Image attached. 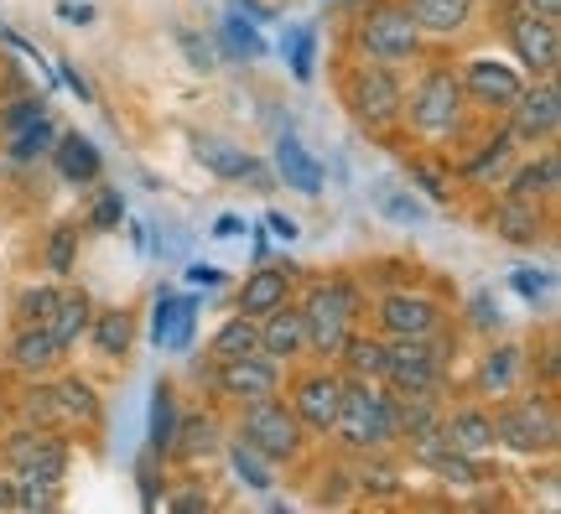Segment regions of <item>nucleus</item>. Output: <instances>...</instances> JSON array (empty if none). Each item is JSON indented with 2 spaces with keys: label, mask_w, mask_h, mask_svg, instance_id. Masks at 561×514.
Masks as SVG:
<instances>
[{
  "label": "nucleus",
  "mask_w": 561,
  "mask_h": 514,
  "mask_svg": "<svg viewBox=\"0 0 561 514\" xmlns=\"http://www.w3.org/2000/svg\"><path fill=\"white\" fill-rule=\"evenodd\" d=\"M411 125L421 136H453L462 125V83L453 68H432L421 73V83L411 89Z\"/></svg>",
  "instance_id": "obj_8"
},
{
  "label": "nucleus",
  "mask_w": 561,
  "mask_h": 514,
  "mask_svg": "<svg viewBox=\"0 0 561 514\" xmlns=\"http://www.w3.org/2000/svg\"><path fill=\"white\" fill-rule=\"evenodd\" d=\"M561 436L557 406L546 396H520V400H504L494 411V447H510V453H551Z\"/></svg>",
  "instance_id": "obj_3"
},
{
  "label": "nucleus",
  "mask_w": 561,
  "mask_h": 514,
  "mask_svg": "<svg viewBox=\"0 0 561 514\" xmlns=\"http://www.w3.org/2000/svg\"><path fill=\"white\" fill-rule=\"evenodd\" d=\"M380 328L390 338H437L442 333V307L421 292H390L380 301Z\"/></svg>",
  "instance_id": "obj_15"
},
{
  "label": "nucleus",
  "mask_w": 561,
  "mask_h": 514,
  "mask_svg": "<svg viewBox=\"0 0 561 514\" xmlns=\"http://www.w3.org/2000/svg\"><path fill=\"white\" fill-rule=\"evenodd\" d=\"M89 338L104 358H125L130 354V338H136V322L125 307H110V312H94L89 317Z\"/></svg>",
  "instance_id": "obj_29"
},
{
  "label": "nucleus",
  "mask_w": 561,
  "mask_h": 514,
  "mask_svg": "<svg viewBox=\"0 0 561 514\" xmlns=\"http://www.w3.org/2000/svg\"><path fill=\"white\" fill-rule=\"evenodd\" d=\"M359 489L364 494H401V478H396V468H385V462H364Z\"/></svg>",
  "instance_id": "obj_48"
},
{
  "label": "nucleus",
  "mask_w": 561,
  "mask_h": 514,
  "mask_svg": "<svg viewBox=\"0 0 561 514\" xmlns=\"http://www.w3.org/2000/svg\"><path fill=\"white\" fill-rule=\"evenodd\" d=\"M442 447H458V453H489L494 447V415L479 406H462L437 426Z\"/></svg>",
  "instance_id": "obj_23"
},
{
  "label": "nucleus",
  "mask_w": 561,
  "mask_h": 514,
  "mask_svg": "<svg viewBox=\"0 0 561 514\" xmlns=\"http://www.w3.org/2000/svg\"><path fill=\"white\" fill-rule=\"evenodd\" d=\"M130 244H136V250H146V244H151V224L130 218Z\"/></svg>",
  "instance_id": "obj_61"
},
{
  "label": "nucleus",
  "mask_w": 561,
  "mask_h": 514,
  "mask_svg": "<svg viewBox=\"0 0 561 514\" xmlns=\"http://www.w3.org/2000/svg\"><path fill=\"white\" fill-rule=\"evenodd\" d=\"M187 281H193V286H224V271L208 265V260H193V265H187Z\"/></svg>",
  "instance_id": "obj_57"
},
{
  "label": "nucleus",
  "mask_w": 561,
  "mask_h": 514,
  "mask_svg": "<svg viewBox=\"0 0 561 514\" xmlns=\"http://www.w3.org/2000/svg\"><path fill=\"white\" fill-rule=\"evenodd\" d=\"M136 483H140V504L157 510L161 504V453L157 447H146V453L136 457Z\"/></svg>",
  "instance_id": "obj_44"
},
{
  "label": "nucleus",
  "mask_w": 561,
  "mask_h": 514,
  "mask_svg": "<svg viewBox=\"0 0 561 514\" xmlns=\"http://www.w3.org/2000/svg\"><path fill=\"white\" fill-rule=\"evenodd\" d=\"M339 400H343V379L318 369V375H301L297 379V400H291V411L307 432H333V415H339Z\"/></svg>",
  "instance_id": "obj_17"
},
{
  "label": "nucleus",
  "mask_w": 561,
  "mask_h": 514,
  "mask_svg": "<svg viewBox=\"0 0 561 514\" xmlns=\"http://www.w3.org/2000/svg\"><path fill=\"white\" fill-rule=\"evenodd\" d=\"M58 21H68V26H89V21H94V5H89V0H58Z\"/></svg>",
  "instance_id": "obj_54"
},
{
  "label": "nucleus",
  "mask_w": 561,
  "mask_h": 514,
  "mask_svg": "<svg viewBox=\"0 0 561 514\" xmlns=\"http://www.w3.org/2000/svg\"><path fill=\"white\" fill-rule=\"evenodd\" d=\"M178 390L167 385V379H157V390H151V447H157L161 457L172 453V436H178Z\"/></svg>",
  "instance_id": "obj_35"
},
{
  "label": "nucleus",
  "mask_w": 561,
  "mask_h": 514,
  "mask_svg": "<svg viewBox=\"0 0 561 514\" xmlns=\"http://www.w3.org/2000/svg\"><path fill=\"white\" fill-rule=\"evenodd\" d=\"M297 312H301V328H307V349L322 358H339L348 333H354V317H359V292L348 281H328V286L307 292V301Z\"/></svg>",
  "instance_id": "obj_2"
},
{
  "label": "nucleus",
  "mask_w": 561,
  "mask_h": 514,
  "mask_svg": "<svg viewBox=\"0 0 561 514\" xmlns=\"http://www.w3.org/2000/svg\"><path fill=\"white\" fill-rule=\"evenodd\" d=\"M561 187V161L557 151H546L541 161H530V167H520L515 178H510V193L515 198H551Z\"/></svg>",
  "instance_id": "obj_34"
},
{
  "label": "nucleus",
  "mask_w": 561,
  "mask_h": 514,
  "mask_svg": "<svg viewBox=\"0 0 561 514\" xmlns=\"http://www.w3.org/2000/svg\"><path fill=\"white\" fill-rule=\"evenodd\" d=\"M468 322L483 328V333H494V328H500L504 312H500V301H494V292H473V301H468Z\"/></svg>",
  "instance_id": "obj_47"
},
{
  "label": "nucleus",
  "mask_w": 561,
  "mask_h": 514,
  "mask_svg": "<svg viewBox=\"0 0 561 514\" xmlns=\"http://www.w3.org/2000/svg\"><path fill=\"white\" fill-rule=\"evenodd\" d=\"M291 276H297V265L286 260V265H261V271H250L240 286V312L244 317H265L276 312L280 301L291 297Z\"/></svg>",
  "instance_id": "obj_19"
},
{
  "label": "nucleus",
  "mask_w": 561,
  "mask_h": 514,
  "mask_svg": "<svg viewBox=\"0 0 561 514\" xmlns=\"http://www.w3.org/2000/svg\"><path fill=\"white\" fill-rule=\"evenodd\" d=\"M5 468L16 478H37V483H62L68 478V442L53 436V426H21L5 436Z\"/></svg>",
  "instance_id": "obj_7"
},
{
  "label": "nucleus",
  "mask_w": 561,
  "mask_h": 514,
  "mask_svg": "<svg viewBox=\"0 0 561 514\" xmlns=\"http://www.w3.org/2000/svg\"><path fill=\"white\" fill-rule=\"evenodd\" d=\"M53 301H58V292H53V286H32V292H21L16 317H21V322H47Z\"/></svg>",
  "instance_id": "obj_45"
},
{
  "label": "nucleus",
  "mask_w": 561,
  "mask_h": 514,
  "mask_svg": "<svg viewBox=\"0 0 561 514\" xmlns=\"http://www.w3.org/2000/svg\"><path fill=\"white\" fill-rule=\"evenodd\" d=\"M510 151H515V136L504 130V136H494V140H489V146L479 151V157L468 161V178H473V182H489V172H500L504 161H510Z\"/></svg>",
  "instance_id": "obj_43"
},
{
  "label": "nucleus",
  "mask_w": 561,
  "mask_h": 514,
  "mask_svg": "<svg viewBox=\"0 0 561 514\" xmlns=\"http://www.w3.org/2000/svg\"><path fill=\"white\" fill-rule=\"evenodd\" d=\"M172 514H208L214 510V499H208V489H182V494H172V499H161Z\"/></svg>",
  "instance_id": "obj_53"
},
{
  "label": "nucleus",
  "mask_w": 561,
  "mask_h": 514,
  "mask_svg": "<svg viewBox=\"0 0 561 514\" xmlns=\"http://www.w3.org/2000/svg\"><path fill=\"white\" fill-rule=\"evenodd\" d=\"M280 58H286V68H291L297 83H312V73H318V32H312V26H291V32L280 37Z\"/></svg>",
  "instance_id": "obj_36"
},
{
  "label": "nucleus",
  "mask_w": 561,
  "mask_h": 514,
  "mask_svg": "<svg viewBox=\"0 0 561 514\" xmlns=\"http://www.w3.org/2000/svg\"><path fill=\"white\" fill-rule=\"evenodd\" d=\"M198 333V297H178V292H161L157 312H151V343L167 354H187Z\"/></svg>",
  "instance_id": "obj_16"
},
{
  "label": "nucleus",
  "mask_w": 561,
  "mask_h": 514,
  "mask_svg": "<svg viewBox=\"0 0 561 514\" xmlns=\"http://www.w3.org/2000/svg\"><path fill=\"white\" fill-rule=\"evenodd\" d=\"M447 375V343L432 338H396L385 349V375L396 396H437Z\"/></svg>",
  "instance_id": "obj_4"
},
{
  "label": "nucleus",
  "mask_w": 561,
  "mask_h": 514,
  "mask_svg": "<svg viewBox=\"0 0 561 514\" xmlns=\"http://www.w3.org/2000/svg\"><path fill=\"white\" fill-rule=\"evenodd\" d=\"M261 322V354L286 364V358H301L307 354V328H301V312H291L286 301H280L276 312L255 317Z\"/></svg>",
  "instance_id": "obj_20"
},
{
  "label": "nucleus",
  "mask_w": 561,
  "mask_h": 514,
  "mask_svg": "<svg viewBox=\"0 0 561 514\" xmlns=\"http://www.w3.org/2000/svg\"><path fill=\"white\" fill-rule=\"evenodd\" d=\"M240 442H250L261 457H271V462H291V457L301 453V421H297V411H286L276 396L271 400H250L244 406V415H240Z\"/></svg>",
  "instance_id": "obj_6"
},
{
  "label": "nucleus",
  "mask_w": 561,
  "mask_h": 514,
  "mask_svg": "<svg viewBox=\"0 0 561 514\" xmlns=\"http://www.w3.org/2000/svg\"><path fill=\"white\" fill-rule=\"evenodd\" d=\"M411 182H416V187L432 203H447V198H453V193H447V178H442L437 167H426V161H411Z\"/></svg>",
  "instance_id": "obj_51"
},
{
  "label": "nucleus",
  "mask_w": 561,
  "mask_h": 514,
  "mask_svg": "<svg viewBox=\"0 0 561 514\" xmlns=\"http://www.w3.org/2000/svg\"><path fill=\"white\" fill-rule=\"evenodd\" d=\"M208 354H214V364L219 358H244V354H261V322L255 317H229L219 333H214V343H208Z\"/></svg>",
  "instance_id": "obj_30"
},
{
  "label": "nucleus",
  "mask_w": 561,
  "mask_h": 514,
  "mask_svg": "<svg viewBox=\"0 0 561 514\" xmlns=\"http://www.w3.org/2000/svg\"><path fill=\"white\" fill-rule=\"evenodd\" d=\"M214 385H219L224 400H240V406H250V400H271L276 396V358L265 354H244V358H219V369H214Z\"/></svg>",
  "instance_id": "obj_12"
},
{
  "label": "nucleus",
  "mask_w": 561,
  "mask_h": 514,
  "mask_svg": "<svg viewBox=\"0 0 561 514\" xmlns=\"http://www.w3.org/2000/svg\"><path fill=\"white\" fill-rule=\"evenodd\" d=\"M504 32H510L515 58H520L530 73L551 79V73L561 68V26L551 16H536V11L515 5V11H510V21H504Z\"/></svg>",
  "instance_id": "obj_10"
},
{
  "label": "nucleus",
  "mask_w": 561,
  "mask_h": 514,
  "mask_svg": "<svg viewBox=\"0 0 561 514\" xmlns=\"http://www.w3.org/2000/svg\"><path fill=\"white\" fill-rule=\"evenodd\" d=\"M58 358H62V349L53 343V333L42 322H21V333L11 338V364H16L21 375H47Z\"/></svg>",
  "instance_id": "obj_26"
},
{
  "label": "nucleus",
  "mask_w": 561,
  "mask_h": 514,
  "mask_svg": "<svg viewBox=\"0 0 561 514\" xmlns=\"http://www.w3.org/2000/svg\"><path fill=\"white\" fill-rule=\"evenodd\" d=\"M525 11H536V16H551V21H561V0H520Z\"/></svg>",
  "instance_id": "obj_60"
},
{
  "label": "nucleus",
  "mask_w": 561,
  "mask_h": 514,
  "mask_svg": "<svg viewBox=\"0 0 561 514\" xmlns=\"http://www.w3.org/2000/svg\"><path fill=\"white\" fill-rule=\"evenodd\" d=\"M229 11H240V16L255 21V26H271V21H276V11H271V5H261V0H229Z\"/></svg>",
  "instance_id": "obj_56"
},
{
  "label": "nucleus",
  "mask_w": 561,
  "mask_h": 514,
  "mask_svg": "<svg viewBox=\"0 0 561 514\" xmlns=\"http://www.w3.org/2000/svg\"><path fill=\"white\" fill-rule=\"evenodd\" d=\"M73 260H79V229H73V224H58L53 239H47V271H53V276H73Z\"/></svg>",
  "instance_id": "obj_41"
},
{
  "label": "nucleus",
  "mask_w": 561,
  "mask_h": 514,
  "mask_svg": "<svg viewBox=\"0 0 561 514\" xmlns=\"http://www.w3.org/2000/svg\"><path fill=\"white\" fill-rule=\"evenodd\" d=\"M240 229H244V218H240V214H219V218H214V229H208V235H214V239H234Z\"/></svg>",
  "instance_id": "obj_59"
},
{
  "label": "nucleus",
  "mask_w": 561,
  "mask_h": 514,
  "mask_svg": "<svg viewBox=\"0 0 561 514\" xmlns=\"http://www.w3.org/2000/svg\"><path fill=\"white\" fill-rule=\"evenodd\" d=\"M339 442L359 447V453H380L396 442V396L375 390L369 379H343V400L333 415Z\"/></svg>",
  "instance_id": "obj_1"
},
{
  "label": "nucleus",
  "mask_w": 561,
  "mask_h": 514,
  "mask_svg": "<svg viewBox=\"0 0 561 514\" xmlns=\"http://www.w3.org/2000/svg\"><path fill=\"white\" fill-rule=\"evenodd\" d=\"M339 358H348V369H354L359 379H380L385 375V343H375V338L348 333V343H343Z\"/></svg>",
  "instance_id": "obj_39"
},
{
  "label": "nucleus",
  "mask_w": 561,
  "mask_h": 514,
  "mask_svg": "<svg viewBox=\"0 0 561 514\" xmlns=\"http://www.w3.org/2000/svg\"><path fill=\"white\" fill-rule=\"evenodd\" d=\"M42 115H47V100L37 94V100H16V104H11V110H5L0 119H5V130L16 136L21 125H32V119H42Z\"/></svg>",
  "instance_id": "obj_52"
},
{
  "label": "nucleus",
  "mask_w": 561,
  "mask_h": 514,
  "mask_svg": "<svg viewBox=\"0 0 561 514\" xmlns=\"http://www.w3.org/2000/svg\"><path fill=\"white\" fill-rule=\"evenodd\" d=\"M489 224H494V235L510 239V244H541L546 239V214L536 208V198H515V193H510V198L494 208Z\"/></svg>",
  "instance_id": "obj_22"
},
{
  "label": "nucleus",
  "mask_w": 561,
  "mask_h": 514,
  "mask_svg": "<svg viewBox=\"0 0 561 514\" xmlns=\"http://www.w3.org/2000/svg\"><path fill=\"white\" fill-rule=\"evenodd\" d=\"M53 396H58V411L68 415V421H83V426H100L104 421V406H100V396H94L89 379L68 375L62 385H53Z\"/></svg>",
  "instance_id": "obj_31"
},
{
  "label": "nucleus",
  "mask_w": 561,
  "mask_h": 514,
  "mask_svg": "<svg viewBox=\"0 0 561 514\" xmlns=\"http://www.w3.org/2000/svg\"><path fill=\"white\" fill-rule=\"evenodd\" d=\"M53 140H58V130H53V119L42 115V119L21 125L16 136H11V157H16V161H37V157H47V151H53Z\"/></svg>",
  "instance_id": "obj_40"
},
{
  "label": "nucleus",
  "mask_w": 561,
  "mask_h": 514,
  "mask_svg": "<svg viewBox=\"0 0 561 514\" xmlns=\"http://www.w3.org/2000/svg\"><path fill=\"white\" fill-rule=\"evenodd\" d=\"M89 317H94V301L83 297V292H58V301H53V312H47V333H53V343L58 349H73L83 333H89Z\"/></svg>",
  "instance_id": "obj_25"
},
{
  "label": "nucleus",
  "mask_w": 561,
  "mask_h": 514,
  "mask_svg": "<svg viewBox=\"0 0 561 514\" xmlns=\"http://www.w3.org/2000/svg\"><path fill=\"white\" fill-rule=\"evenodd\" d=\"M265 229H271L276 239H286V244H291V239L301 235V224H297L291 214H280V208H271V214H265Z\"/></svg>",
  "instance_id": "obj_55"
},
{
  "label": "nucleus",
  "mask_w": 561,
  "mask_h": 514,
  "mask_svg": "<svg viewBox=\"0 0 561 514\" xmlns=\"http://www.w3.org/2000/svg\"><path fill=\"white\" fill-rule=\"evenodd\" d=\"M416 32H432V37H458L462 26L473 21V0H401Z\"/></svg>",
  "instance_id": "obj_24"
},
{
  "label": "nucleus",
  "mask_w": 561,
  "mask_h": 514,
  "mask_svg": "<svg viewBox=\"0 0 561 514\" xmlns=\"http://www.w3.org/2000/svg\"><path fill=\"white\" fill-rule=\"evenodd\" d=\"M26 415H32V421H42V426L62 421L58 396H53V385H32V390H26Z\"/></svg>",
  "instance_id": "obj_46"
},
{
  "label": "nucleus",
  "mask_w": 561,
  "mask_h": 514,
  "mask_svg": "<svg viewBox=\"0 0 561 514\" xmlns=\"http://www.w3.org/2000/svg\"><path fill=\"white\" fill-rule=\"evenodd\" d=\"M58 79L68 83V89H73V94H79L83 104H94V89L83 83V73H79V68H73V62H62V68H58Z\"/></svg>",
  "instance_id": "obj_58"
},
{
  "label": "nucleus",
  "mask_w": 561,
  "mask_h": 514,
  "mask_svg": "<svg viewBox=\"0 0 561 514\" xmlns=\"http://www.w3.org/2000/svg\"><path fill=\"white\" fill-rule=\"evenodd\" d=\"M462 100H473V104H483V110H510V104L520 100V89H525V79L510 68V62H500V58H473L468 68H462Z\"/></svg>",
  "instance_id": "obj_14"
},
{
  "label": "nucleus",
  "mask_w": 561,
  "mask_h": 514,
  "mask_svg": "<svg viewBox=\"0 0 561 514\" xmlns=\"http://www.w3.org/2000/svg\"><path fill=\"white\" fill-rule=\"evenodd\" d=\"M359 53L369 62H385V68H396V62H411L421 53V32L411 11H405L401 0H380V5H369L359 21Z\"/></svg>",
  "instance_id": "obj_5"
},
{
  "label": "nucleus",
  "mask_w": 561,
  "mask_h": 514,
  "mask_svg": "<svg viewBox=\"0 0 561 514\" xmlns=\"http://www.w3.org/2000/svg\"><path fill=\"white\" fill-rule=\"evenodd\" d=\"M219 42L224 47H229V58H265V37H261V26H255V21H244L240 11H229V16L219 21Z\"/></svg>",
  "instance_id": "obj_37"
},
{
  "label": "nucleus",
  "mask_w": 561,
  "mask_h": 514,
  "mask_svg": "<svg viewBox=\"0 0 561 514\" xmlns=\"http://www.w3.org/2000/svg\"><path fill=\"white\" fill-rule=\"evenodd\" d=\"M276 172H280V182H286V187H297V193H307V198H318L322 182H328V167H322V161L301 146L291 125H286V130H280V140H276Z\"/></svg>",
  "instance_id": "obj_18"
},
{
  "label": "nucleus",
  "mask_w": 561,
  "mask_h": 514,
  "mask_svg": "<svg viewBox=\"0 0 561 514\" xmlns=\"http://www.w3.org/2000/svg\"><path fill=\"white\" fill-rule=\"evenodd\" d=\"M421 462H426L437 478H447L453 489H473V483L489 478V468L479 462V453H458V447H426Z\"/></svg>",
  "instance_id": "obj_28"
},
{
  "label": "nucleus",
  "mask_w": 561,
  "mask_h": 514,
  "mask_svg": "<svg viewBox=\"0 0 561 514\" xmlns=\"http://www.w3.org/2000/svg\"><path fill=\"white\" fill-rule=\"evenodd\" d=\"M515 375H520V349H494V354H483L479 364V390L483 396H510V385H515Z\"/></svg>",
  "instance_id": "obj_38"
},
{
  "label": "nucleus",
  "mask_w": 561,
  "mask_h": 514,
  "mask_svg": "<svg viewBox=\"0 0 561 514\" xmlns=\"http://www.w3.org/2000/svg\"><path fill=\"white\" fill-rule=\"evenodd\" d=\"M369 198H375V208H380L385 218H396V224H405V229L432 218V208H426L411 187H396V182H375V187H369Z\"/></svg>",
  "instance_id": "obj_32"
},
{
  "label": "nucleus",
  "mask_w": 561,
  "mask_h": 514,
  "mask_svg": "<svg viewBox=\"0 0 561 514\" xmlns=\"http://www.w3.org/2000/svg\"><path fill=\"white\" fill-rule=\"evenodd\" d=\"M510 286L520 292L525 301H541L546 292H551V271H536V265H520L515 276H510Z\"/></svg>",
  "instance_id": "obj_49"
},
{
  "label": "nucleus",
  "mask_w": 561,
  "mask_h": 514,
  "mask_svg": "<svg viewBox=\"0 0 561 514\" xmlns=\"http://www.w3.org/2000/svg\"><path fill=\"white\" fill-rule=\"evenodd\" d=\"M182 53H187V68H198V73H214L219 62H214V42H203L198 32H178Z\"/></svg>",
  "instance_id": "obj_50"
},
{
  "label": "nucleus",
  "mask_w": 561,
  "mask_h": 514,
  "mask_svg": "<svg viewBox=\"0 0 561 514\" xmlns=\"http://www.w3.org/2000/svg\"><path fill=\"white\" fill-rule=\"evenodd\" d=\"M0 510H16V483L0 478Z\"/></svg>",
  "instance_id": "obj_62"
},
{
  "label": "nucleus",
  "mask_w": 561,
  "mask_h": 514,
  "mask_svg": "<svg viewBox=\"0 0 561 514\" xmlns=\"http://www.w3.org/2000/svg\"><path fill=\"white\" fill-rule=\"evenodd\" d=\"M515 110V125H510V136L525 140V146H536V140H551L561 125V89L557 79H541L536 89H520V100L510 104Z\"/></svg>",
  "instance_id": "obj_13"
},
{
  "label": "nucleus",
  "mask_w": 561,
  "mask_h": 514,
  "mask_svg": "<svg viewBox=\"0 0 561 514\" xmlns=\"http://www.w3.org/2000/svg\"><path fill=\"white\" fill-rule=\"evenodd\" d=\"M193 157H198L219 182H244L250 178L255 182V193H271V187H276V178L255 161V151H244V146H234V140H224V136H193Z\"/></svg>",
  "instance_id": "obj_11"
},
{
  "label": "nucleus",
  "mask_w": 561,
  "mask_h": 514,
  "mask_svg": "<svg viewBox=\"0 0 561 514\" xmlns=\"http://www.w3.org/2000/svg\"><path fill=\"white\" fill-rule=\"evenodd\" d=\"M348 110L359 125L369 130H385V125H396L405 110V94H401V79H396V68H385V62H364L359 73L348 79Z\"/></svg>",
  "instance_id": "obj_9"
},
{
  "label": "nucleus",
  "mask_w": 561,
  "mask_h": 514,
  "mask_svg": "<svg viewBox=\"0 0 561 514\" xmlns=\"http://www.w3.org/2000/svg\"><path fill=\"white\" fill-rule=\"evenodd\" d=\"M125 218H130V214H125L121 187H104L100 198H94V208H89V229H94V235H115Z\"/></svg>",
  "instance_id": "obj_42"
},
{
  "label": "nucleus",
  "mask_w": 561,
  "mask_h": 514,
  "mask_svg": "<svg viewBox=\"0 0 561 514\" xmlns=\"http://www.w3.org/2000/svg\"><path fill=\"white\" fill-rule=\"evenodd\" d=\"M214 453H224V432L214 415H187V421H178V436H172V453L167 457L198 462V457H214Z\"/></svg>",
  "instance_id": "obj_27"
},
{
  "label": "nucleus",
  "mask_w": 561,
  "mask_h": 514,
  "mask_svg": "<svg viewBox=\"0 0 561 514\" xmlns=\"http://www.w3.org/2000/svg\"><path fill=\"white\" fill-rule=\"evenodd\" d=\"M229 468H234V478H240L244 489H255V494H271V483H276V462L271 457H261L250 442H229Z\"/></svg>",
  "instance_id": "obj_33"
},
{
  "label": "nucleus",
  "mask_w": 561,
  "mask_h": 514,
  "mask_svg": "<svg viewBox=\"0 0 561 514\" xmlns=\"http://www.w3.org/2000/svg\"><path fill=\"white\" fill-rule=\"evenodd\" d=\"M53 167L62 172V182H79V187H89V182L104 172V157H100V146L89 136H79V130H68V136L53 140Z\"/></svg>",
  "instance_id": "obj_21"
}]
</instances>
